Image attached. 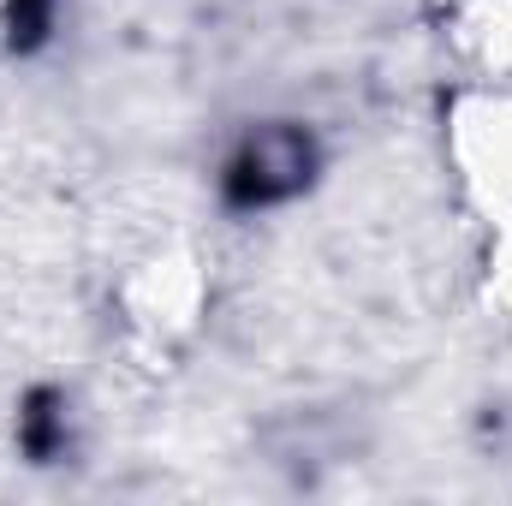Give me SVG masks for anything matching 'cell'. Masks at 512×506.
<instances>
[{"instance_id": "1", "label": "cell", "mask_w": 512, "mask_h": 506, "mask_svg": "<svg viewBox=\"0 0 512 506\" xmlns=\"http://www.w3.org/2000/svg\"><path fill=\"white\" fill-rule=\"evenodd\" d=\"M310 179V137L298 126H268L233 155L227 167V203L233 209H268Z\"/></svg>"}, {"instance_id": "2", "label": "cell", "mask_w": 512, "mask_h": 506, "mask_svg": "<svg viewBox=\"0 0 512 506\" xmlns=\"http://www.w3.org/2000/svg\"><path fill=\"white\" fill-rule=\"evenodd\" d=\"M54 447H60V399L42 387V393H30V411H24V453L48 459Z\"/></svg>"}, {"instance_id": "3", "label": "cell", "mask_w": 512, "mask_h": 506, "mask_svg": "<svg viewBox=\"0 0 512 506\" xmlns=\"http://www.w3.org/2000/svg\"><path fill=\"white\" fill-rule=\"evenodd\" d=\"M54 24V0H12V48H36Z\"/></svg>"}]
</instances>
